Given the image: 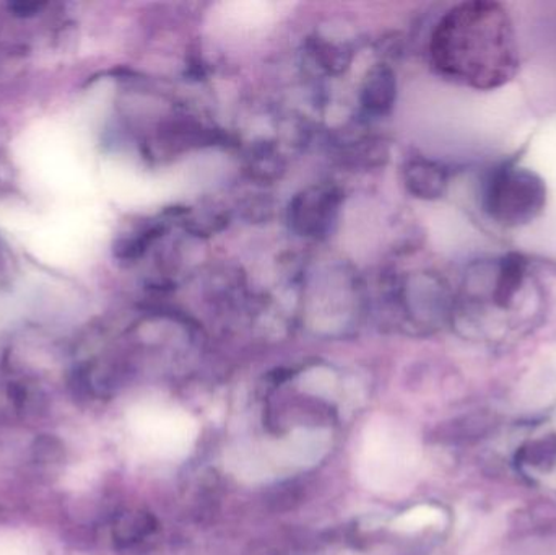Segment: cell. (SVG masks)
<instances>
[{
	"label": "cell",
	"mask_w": 556,
	"mask_h": 555,
	"mask_svg": "<svg viewBox=\"0 0 556 555\" xmlns=\"http://www.w3.org/2000/svg\"><path fill=\"white\" fill-rule=\"evenodd\" d=\"M526 263L518 254L505 257L500 267L498 280H496L495 302L498 306H508L521 289L525 279Z\"/></svg>",
	"instance_id": "cell-6"
},
{
	"label": "cell",
	"mask_w": 556,
	"mask_h": 555,
	"mask_svg": "<svg viewBox=\"0 0 556 555\" xmlns=\"http://www.w3.org/2000/svg\"><path fill=\"white\" fill-rule=\"evenodd\" d=\"M547 186L529 168L503 165L493 169L483 188V211L503 227H522L544 212Z\"/></svg>",
	"instance_id": "cell-2"
},
{
	"label": "cell",
	"mask_w": 556,
	"mask_h": 555,
	"mask_svg": "<svg viewBox=\"0 0 556 555\" xmlns=\"http://www.w3.org/2000/svg\"><path fill=\"white\" fill-rule=\"evenodd\" d=\"M431 55L444 77L476 90L503 87L519 68L515 26L496 2L451 9L434 29Z\"/></svg>",
	"instance_id": "cell-1"
},
{
	"label": "cell",
	"mask_w": 556,
	"mask_h": 555,
	"mask_svg": "<svg viewBox=\"0 0 556 555\" xmlns=\"http://www.w3.org/2000/svg\"><path fill=\"white\" fill-rule=\"evenodd\" d=\"M395 100V78L391 68L378 65L369 72L363 88V104L372 113L384 114Z\"/></svg>",
	"instance_id": "cell-5"
},
{
	"label": "cell",
	"mask_w": 556,
	"mask_h": 555,
	"mask_svg": "<svg viewBox=\"0 0 556 555\" xmlns=\"http://www.w3.org/2000/svg\"><path fill=\"white\" fill-rule=\"evenodd\" d=\"M405 182L417 198L438 199L446 191L447 175L438 163L415 160L405 169Z\"/></svg>",
	"instance_id": "cell-4"
},
{
	"label": "cell",
	"mask_w": 556,
	"mask_h": 555,
	"mask_svg": "<svg viewBox=\"0 0 556 555\" xmlns=\"http://www.w3.org/2000/svg\"><path fill=\"white\" fill-rule=\"evenodd\" d=\"M339 211V194L333 189H314L298 195L290 207V220L301 234L323 235Z\"/></svg>",
	"instance_id": "cell-3"
}]
</instances>
